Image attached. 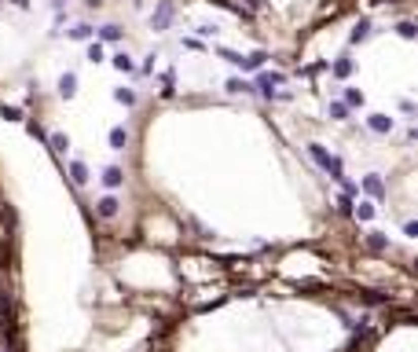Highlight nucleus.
Segmentation results:
<instances>
[{
    "instance_id": "4",
    "label": "nucleus",
    "mask_w": 418,
    "mask_h": 352,
    "mask_svg": "<svg viewBox=\"0 0 418 352\" xmlns=\"http://www.w3.org/2000/svg\"><path fill=\"white\" fill-rule=\"evenodd\" d=\"M367 125L374 129V132H393V118H385V114H370V118H367Z\"/></svg>"
},
{
    "instance_id": "18",
    "label": "nucleus",
    "mask_w": 418,
    "mask_h": 352,
    "mask_svg": "<svg viewBox=\"0 0 418 352\" xmlns=\"http://www.w3.org/2000/svg\"><path fill=\"white\" fill-rule=\"evenodd\" d=\"M334 73H337V77H349V73H352V63H349V59H337V63H334Z\"/></svg>"
},
{
    "instance_id": "3",
    "label": "nucleus",
    "mask_w": 418,
    "mask_h": 352,
    "mask_svg": "<svg viewBox=\"0 0 418 352\" xmlns=\"http://www.w3.org/2000/svg\"><path fill=\"white\" fill-rule=\"evenodd\" d=\"M264 59H268L264 52H253V55H242L235 66H242V70H260V66H264Z\"/></svg>"
},
{
    "instance_id": "14",
    "label": "nucleus",
    "mask_w": 418,
    "mask_h": 352,
    "mask_svg": "<svg viewBox=\"0 0 418 352\" xmlns=\"http://www.w3.org/2000/svg\"><path fill=\"white\" fill-rule=\"evenodd\" d=\"M327 114H330L334 121H345V114H349V106H345V103H330V106H327Z\"/></svg>"
},
{
    "instance_id": "25",
    "label": "nucleus",
    "mask_w": 418,
    "mask_h": 352,
    "mask_svg": "<svg viewBox=\"0 0 418 352\" xmlns=\"http://www.w3.org/2000/svg\"><path fill=\"white\" fill-rule=\"evenodd\" d=\"M52 147H55V150H66V147H70V140H66L63 132H55V136H52Z\"/></svg>"
},
{
    "instance_id": "6",
    "label": "nucleus",
    "mask_w": 418,
    "mask_h": 352,
    "mask_svg": "<svg viewBox=\"0 0 418 352\" xmlns=\"http://www.w3.org/2000/svg\"><path fill=\"white\" fill-rule=\"evenodd\" d=\"M99 217H106V220H110V217H118V198H114V194L99 198Z\"/></svg>"
},
{
    "instance_id": "22",
    "label": "nucleus",
    "mask_w": 418,
    "mask_h": 352,
    "mask_svg": "<svg viewBox=\"0 0 418 352\" xmlns=\"http://www.w3.org/2000/svg\"><path fill=\"white\" fill-rule=\"evenodd\" d=\"M227 92H253V85H250V81H239V77H235V81H227Z\"/></svg>"
},
{
    "instance_id": "7",
    "label": "nucleus",
    "mask_w": 418,
    "mask_h": 352,
    "mask_svg": "<svg viewBox=\"0 0 418 352\" xmlns=\"http://www.w3.org/2000/svg\"><path fill=\"white\" fill-rule=\"evenodd\" d=\"M121 180H125V173H121L118 165H110V169L103 173V183H106V187H110V191H114V187H121Z\"/></svg>"
},
{
    "instance_id": "15",
    "label": "nucleus",
    "mask_w": 418,
    "mask_h": 352,
    "mask_svg": "<svg viewBox=\"0 0 418 352\" xmlns=\"http://www.w3.org/2000/svg\"><path fill=\"white\" fill-rule=\"evenodd\" d=\"M345 106H363V92L360 88H349L345 92Z\"/></svg>"
},
{
    "instance_id": "12",
    "label": "nucleus",
    "mask_w": 418,
    "mask_h": 352,
    "mask_svg": "<svg viewBox=\"0 0 418 352\" xmlns=\"http://www.w3.org/2000/svg\"><path fill=\"white\" fill-rule=\"evenodd\" d=\"M114 66H118L121 73H132V70H136V63H132V59H129L125 52H121V55H114Z\"/></svg>"
},
{
    "instance_id": "2",
    "label": "nucleus",
    "mask_w": 418,
    "mask_h": 352,
    "mask_svg": "<svg viewBox=\"0 0 418 352\" xmlns=\"http://www.w3.org/2000/svg\"><path fill=\"white\" fill-rule=\"evenodd\" d=\"M257 85H260V92H264V96L272 99V96H279V92H275V85H283V73H260V77H257Z\"/></svg>"
},
{
    "instance_id": "26",
    "label": "nucleus",
    "mask_w": 418,
    "mask_h": 352,
    "mask_svg": "<svg viewBox=\"0 0 418 352\" xmlns=\"http://www.w3.org/2000/svg\"><path fill=\"white\" fill-rule=\"evenodd\" d=\"M396 29H400V37H407V41L414 37V22H400Z\"/></svg>"
},
{
    "instance_id": "20",
    "label": "nucleus",
    "mask_w": 418,
    "mask_h": 352,
    "mask_svg": "<svg viewBox=\"0 0 418 352\" xmlns=\"http://www.w3.org/2000/svg\"><path fill=\"white\" fill-rule=\"evenodd\" d=\"M70 37H73V41H88V37H92V26H73Z\"/></svg>"
},
{
    "instance_id": "19",
    "label": "nucleus",
    "mask_w": 418,
    "mask_h": 352,
    "mask_svg": "<svg viewBox=\"0 0 418 352\" xmlns=\"http://www.w3.org/2000/svg\"><path fill=\"white\" fill-rule=\"evenodd\" d=\"M356 217H360V220H370V217H374V206H370V202H360V206H356Z\"/></svg>"
},
{
    "instance_id": "16",
    "label": "nucleus",
    "mask_w": 418,
    "mask_h": 352,
    "mask_svg": "<svg viewBox=\"0 0 418 352\" xmlns=\"http://www.w3.org/2000/svg\"><path fill=\"white\" fill-rule=\"evenodd\" d=\"M114 99H118V103H125V106H132V103H136V92H129V88H118V92H114Z\"/></svg>"
},
{
    "instance_id": "23",
    "label": "nucleus",
    "mask_w": 418,
    "mask_h": 352,
    "mask_svg": "<svg viewBox=\"0 0 418 352\" xmlns=\"http://www.w3.org/2000/svg\"><path fill=\"white\" fill-rule=\"evenodd\" d=\"M99 37H103V41H118V37H121V29H118V26H103V29H99Z\"/></svg>"
},
{
    "instance_id": "11",
    "label": "nucleus",
    "mask_w": 418,
    "mask_h": 352,
    "mask_svg": "<svg viewBox=\"0 0 418 352\" xmlns=\"http://www.w3.org/2000/svg\"><path fill=\"white\" fill-rule=\"evenodd\" d=\"M125 143H129V132L125 129H110V147L114 150H125Z\"/></svg>"
},
{
    "instance_id": "5",
    "label": "nucleus",
    "mask_w": 418,
    "mask_h": 352,
    "mask_svg": "<svg viewBox=\"0 0 418 352\" xmlns=\"http://www.w3.org/2000/svg\"><path fill=\"white\" fill-rule=\"evenodd\" d=\"M169 19H173V4H162V8H158V15L150 19V26H154V29H165V26H169Z\"/></svg>"
},
{
    "instance_id": "21",
    "label": "nucleus",
    "mask_w": 418,
    "mask_h": 352,
    "mask_svg": "<svg viewBox=\"0 0 418 352\" xmlns=\"http://www.w3.org/2000/svg\"><path fill=\"white\" fill-rule=\"evenodd\" d=\"M88 63H103V44H88Z\"/></svg>"
},
{
    "instance_id": "1",
    "label": "nucleus",
    "mask_w": 418,
    "mask_h": 352,
    "mask_svg": "<svg viewBox=\"0 0 418 352\" xmlns=\"http://www.w3.org/2000/svg\"><path fill=\"white\" fill-rule=\"evenodd\" d=\"M308 154H312V158H316V162H319V165H323V169H327V173H330V176H334L337 183H345V187L352 191V183L345 180V169H341V158H334V154H327V150H323L319 143H312V147H308Z\"/></svg>"
},
{
    "instance_id": "9",
    "label": "nucleus",
    "mask_w": 418,
    "mask_h": 352,
    "mask_svg": "<svg viewBox=\"0 0 418 352\" xmlns=\"http://www.w3.org/2000/svg\"><path fill=\"white\" fill-rule=\"evenodd\" d=\"M363 191H367V194H374V198H382V194H385V187H382V180H378L374 173H370V176H363Z\"/></svg>"
},
{
    "instance_id": "17",
    "label": "nucleus",
    "mask_w": 418,
    "mask_h": 352,
    "mask_svg": "<svg viewBox=\"0 0 418 352\" xmlns=\"http://www.w3.org/2000/svg\"><path fill=\"white\" fill-rule=\"evenodd\" d=\"M367 246H370V250H385V235H382V231H370V235H367Z\"/></svg>"
},
{
    "instance_id": "24",
    "label": "nucleus",
    "mask_w": 418,
    "mask_h": 352,
    "mask_svg": "<svg viewBox=\"0 0 418 352\" xmlns=\"http://www.w3.org/2000/svg\"><path fill=\"white\" fill-rule=\"evenodd\" d=\"M0 114H4L8 121H19V118H22V110H19V106H0Z\"/></svg>"
},
{
    "instance_id": "10",
    "label": "nucleus",
    "mask_w": 418,
    "mask_h": 352,
    "mask_svg": "<svg viewBox=\"0 0 418 352\" xmlns=\"http://www.w3.org/2000/svg\"><path fill=\"white\" fill-rule=\"evenodd\" d=\"M367 37H370V22L360 19V22L352 26V44H360V41H367Z\"/></svg>"
},
{
    "instance_id": "8",
    "label": "nucleus",
    "mask_w": 418,
    "mask_h": 352,
    "mask_svg": "<svg viewBox=\"0 0 418 352\" xmlns=\"http://www.w3.org/2000/svg\"><path fill=\"white\" fill-rule=\"evenodd\" d=\"M73 92H77V77H73V73H63V77H59V96H73Z\"/></svg>"
},
{
    "instance_id": "13",
    "label": "nucleus",
    "mask_w": 418,
    "mask_h": 352,
    "mask_svg": "<svg viewBox=\"0 0 418 352\" xmlns=\"http://www.w3.org/2000/svg\"><path fill=\"white\" fill-rule=\"evenodd\" d=\"M70 176H73V183H85V180H88L85 162H73V165H70Z\"/></svg>"
}]
</instances>
